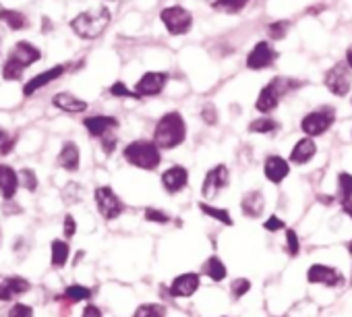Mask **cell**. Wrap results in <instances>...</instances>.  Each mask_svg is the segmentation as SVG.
I'll return each instance as SVG.
<instances>
[{
  "label": "cell",
  "mask_w": 352,
  "mask_h": 317,
  "mask_svg": "<svg viewBox=\"0 0 352 317\" xmlns=\"http://www.w3.org/2000/svg\"><path fill=\"white\" fill-rule=\"evenodd\" d=\"M187 139V124L181 112H168L164 114L153 131V143L160 149H174Z\"/></svg>",
  "instance_id": "6da1fadb"
},
{
  "label": "cell",
  "mask_w": 352,
  "mask_h": 317,
  "mask_svg": "<svg viewBox=\"0 0 352 317\" xmlns=\"http://www.w3.org/2000/svg\"><path fill=\"white\" fill-rule=\"evenodd\" d=\"M40 58H42V52L32 42H17L7 56V63L3 67V77L7 81H19L25 69H30Z\"/></svg>",
  "instance_id": "7a4b0ae2"
},
{
  "label": "cell",
  "mask_w": 352,
  "mask_h": 317,
  "mask_svg": "<svg viewBox=\"0 0 352 317\" xmlns=\"http://www.w3.org/2000/svg\"><path fill=\"white\" fill-rule=\"evenodd\" d=\"M110 19H112L110 11L106 7H98V9L79 13L71 21V30L83 40H96L106 32V28L110 25Z\"/></svg>",
  "instance_id": "3957f363"
},
{
  "label": "cell",
  "mask_w": 352,
  "mask_h": 317,
  "mask_svg": "<svg viewBox=\"0 0 352 317\" xmlns=\"http://www.w3.org/2000/svg\"><path fill=\"white\" fill-rule=\"evenodd\" d=\"M124 160L135 166V168H141V171H155L162 162V153H160V147L153 143V141H145V139H139V141H133L124 147Z\"/></svg>",
  "instance_id": "277c9868"
},
{
  "label": "cell",
  "mask_w": 352,
  "mask_h": 317,
  "mask_svg": "<svg viewBox=\"0 0 352 317\" xmlns=\"http://www.w3.org/2000/svg\"><path fill=\"white\" fill-rule=\"evenodd\" d=\"M296 87H300V83L294 81V79H290V77H274V81L267 83L259 91V98H257V104H255L257 110L259 112H272L280 104V100L284 96H288Z\"/></svg>",
  "instance_id": "5b68a950"
},
{
  "label": "cell",
  "mask_w": 352,
  "mask_h": 317,
  "mask_svg": "<svg viewBox=\"0 0 352 317\" xmlns=\"http://www.w3.org/2000/svg\"><path fill=\"white\" fill-rule=\"evenodd\" d=\"M333 120H336V110L329 108V106H323L319 110L309 112L302 118L300 129L307 133V137H319V135L327 133V129L333 124Z\"/></svg>",
  "instance_id": "8992f818"
},
{
  "label": "cell",
  "mask_w": 352,
  "mask_h": 317,
  "mask_svg": "<svg viewBox=\"0 0 352 317\" xmlns=\"http://www.w3.org/2000/svg\"><path fill=\"white\" fill-rule=\"evenodd\" d=\"M162 23L166 25L168 34L172 36H183L191 30L193 17L187 9L183 7H168L162 11Z\"/></svg>",
  "instance_id": "52a82bcc"
},
{
  "label": "cell",
  "mask_w": 352,
  "mask_h": 317,
  "mask_svg": "<svg viewBox=\"0 0 352 317\" xmlns=\"http://www.w3.org/2000/svg\"><path fill=\"white\" fill-rule=\"evenodd\" d=\"M94 197H96L98 212L102 214L104 220H116L118 216H122L124 204L120 201V197L110 187H98Z\"/></svg>",
  "instance_id": "ba28073f"
},
{
  "label": "cell",
  "mask_w": 352,
  "mask_h": 317,
  "mask_svg": "<svg viewBox=\"0 0 352 317\" xmlns=\"http://www.w3.org/2000/svg\"><path fill=\"white\" fill-rule=\"evenodd\" d=\"M325 87H327L333 96H348V91H350V87H352L350 67H348L346 63L333 65V67L325 73Z\"/></svg>",
  "instance_id": "9c48e42d"
},
{
  "label": "cell",
  "mask_w": 352,
  "mask_h": 317,
  "mask_svg": "<svg viewBox=\"0 0 352 317\" xmlns=\"http://www.w3.org/2000/svg\"><path fill=\"white\" fill-rule=\"evenodd\" d=\"M228 183H230V173H228V168H226L224 164H218V166H214V168L206 175L204 185H201V195H204L206 199H216V197L228 187Z\"/></svg>",
  "instance_id": "30bf717a"
},
{
  "label": "cell",
  "mask_w": 352,
  "mask_h": 317,
  "mask_svg": "<svg viewBox=\"0 0 352 317\" xmlns=\"http://www.w3.org/2000/svg\"><path fill=\"white\" fill-rule=\"evenodd\" d=\"M307 280L309 284H323L327 288H338L346 282L344 274L338 267L331 265H323V263H315L307 270Z\"/></svg>",
  "instance_id": "8fae6325"
},
{
  "label": "cell",
  "mask_w": 352,
  "mask_h": 317,
  "mask_svg": "<svg viewBox=\"0 0 352 317\" xmlns=\"http://www.w3.org/2000/svg\"><path fill=\"white\" fill-rule=\"evenodd\" d=\"M199 286H201V276L199 274H195V272L179 274L172 280V284L168 288V294L172 298H189L199 290Z\"/></svg>",
  "instance_id": "7c38bea8"
},
{
  "label": "cell",
  "mask_w": 352,
  "mask_h": 317,
  "mask_svg": "<svg viewBox=\"0 0 352 317\" xmlns=\"http://www.w3.org/2000/svg\"><path fill=\"white\" fill-rule=\"evenodd\" d=\"M166 83H168V75H166V73L151 71V73H145V75L137 81L135 94H137V98L157 96V94H162V89L166 87Z\"/></svg>",
  "instance_id": "4fadbf2b"
},
{
  "label": "cell",
  "mask_w": 352,
  "mask_h": 317,
  "mask_svg": "<svg viewBox=\"0 0 352 317\" xmlns=\"http://www.w3.org/2000/svg\"><path fill=\"white\" fill-rule=\"evenodd\" d=\"M189 185V171L185 166H170L162 173V187L166 193L176 195Z\"/></svg>",
  "instance_id": "5bb4252c"
},
{
  "label": "cell",
  "mask_w": 352,
  "mask_h": 317,
  "mask_svg": "<svg viewBox=\"0 0 352 317\" xmlns=\"http://www.w3.org/2000/svg\"><path fill=\"white\" fill-rule=\"evenodd\" d=\"M276 58H278V52L274 50V46L267 44V42H259L251 50V54L247 56V67L253 69V71H261V69L272 67L276 63Z\"/></svg>",
  "instance_id": "9a60e30c"
},
{
  "label": "cell",
  "mask_w": 352,
  "mask_h": 317,
  "mask_svg": "<svg viewBox=\"0 0 352 317\" xmlns=\"http://www.w3.org/2000/svg\"><path fill=\"white\" fill-rule=\"evenodd\" d=\"M65 71H67L65 65H56V67H52V69H48V71H44V73H38L36 77L28 79V83L23 85V96H25V98L34 96V94L40 91L42 87H46V85H50L52 81L60 79V77L65 75Z\"/></svg>",
  "instance_id": "2e32d148"
},
{
  "label": "cell",
  "mask_w": 352,
  "mask_h": 317,
  "mask_svg": "<svg viewBox=\"0 0 352 317\" xmlns=\"http://www.w3.org/2000/svg\"><path fill=\"white\" fill-rule=\"evenodd\" d=\"M290 173V164L288 160H284L282 155H267L265 162H263V175L270 183L280 185Z\"/></svg>",
  "instance_id": "e0dca14e"
},
{
  "label": "cell",
  "mask_w": 352,
  "mask_h": 317,
  "mask_svg": "<svg viewBox=\"0 0 352 317\" xmlns=\"http://www.w3.org/2000/svg\"><path fill=\"white\" fill-rule=\"evenodd\" d=\"M83 124H85V129H87V133L91 135V137H104V135H108V133H112L116 127H118V120L114 118V116H104V114H96V116H87L85 120H83Z\"/></svg>",
  "instance_id": "ac0fdd59"
},
{
  "label": "cell",
  "mask_w": 352,
  "mask_h": 317,
  "mask_svg": "<svg viewBox=\"0 0 352 317\" xmlns=\"http://www.w3.org/2000/svg\"><path fill=\"white\" fill-rule=\"evenodd\" d=\"M32 288V284L21 278V276H11V278H5L3 282H0V300H11L23 292H28Z\"/></svg>",
  "instance_id": "d6986e66"
},
{
  "label": "cell",
  "mask_w": 352,
  "mask_h": 317,
  "mask_svg": "<svg viewBox=\"0 0 352 317\" xmlns=\"http://www.w3.org/2000/svg\"><path fill=\"white\" fill-rule=\"evenodd\" d=\"M17 187H19V175L7 166V164H0V195L3 199H13L15 193H17Z\"/></svg>",
  "instance_id": "ffe728a7"
},
{
  "label": "cell",
  "mask_w": 352,
  "mask_h": 317,
  "mask_svg": "<svg viewBox=\"0 0 352 317\" xmlns=\"http://www.w3.org/2000/svg\"><path fill=\"white\" fill-rule=\"evenodd\" d=\"M317 153V145L311 137H305L300 141L294 143L292 151H290V162L294 164H307L313 160V155Z\"/></svg>",
  "instance_id": "44dd1931"
},
{
  "label": "cell",
  "mask_w": 352,
  "mask_h": 317,
  "mask_svg": "<svg viewBox=\"0 0 352 317\" xmlns=\"http://www.w3.org/2000/svg\"><path fill=\"white\" fill-rule=\"evenodd\" d=\"M52 104L56 108H60L63 112H69V114H79V112H85L87 110V102L85 100H79L77 96L69 94V91H60L52 98Z\"/></svg>",
  "instance_id": "7402d4cb"
},
{
  "label": "cell",
  "mask_w": 352,
  "mask_h": 317,
  "mask_svg": "<svg viewBox=\"0 0 352 317\" xmlns=\"http://www.w3.org/2000/svg\"><path fill=\"white\" fill-rule=\"evenodd\" d=\"M56 160H58V166H63V168L69 171V173L79 171V160H81L79 147H77L73 141H67V143L63 145V149H60V153H58Z\"/></svg>",
  "instance_id": "603a6c76"
},
{
  "label": "cell",
  "mask_w": 352,
  "mask_h": 317,
  "mask_svg": "<svg viewBox=\"0 0 352 317\" xmlns=\"http://www.w3.org/2000/svg\"><path fill=\"white\" fill-rule=\"evenodd\" d=\"M241 208H243V214L247 218H259L265 210V197L261 191H249L245 193L243 201H241Z\"/></svg>",
  "instance_id": "cb8c5ba5"
},
{
  "label": "cell",
  "mask_w": 352,
  "mask_h": 317,
  "mask_svg": "<svg viewBox=\"0 0 352 317\" xmlns=\"http://www.w3.org/2000/svg\"><path fill=\"white\" fill-rule=\"evenodd\" d=\"M0 21L13 32H21L30 28V19L21 11H15V9H0Z\"/></svg>",
  "instance_id": "d4e9b609"
},
{
  "label": "cell",
  "mask_w": 352,
  "mask_h": 317,
  "mask_svg": "<svg viewBox=\"0 0 352 317\" xmlns=\"http://www.w3.org/2000/svg\"><path fill=\"white\" fill-rule=\"evenodd\" d=\"M197 208H199V212L201 214H206L208 218H214V220H218L220 224H224V226H232V218H230V212L228 210H224V208H216V206H210L208 201H199L197 204Z\"/></svg>",
  "instance_id": "484cf974"
},
{
  "label": "cell",
  "mask_w": 352,
  "mask_h": 317,
  "mask_svg": "<svg viewBox=\"0 0 352 317\" xmlns=\"http://www.w3.org/2000/svg\"><path fill=\"white\" fill-rule=\"evenodd\" d=\"M204 274L210 278V280H214V282H222L224 278H226V265H224V261L218 257V255H212L208 261H206V265H204Z\"/></svg>",
  "instance_id": "4316f807"
},
{
  "label": "cell",
  "mask_w": 352,
  "mask_h": 317,
  "mask_svg": "<svg viewBox=\"0 0 352 317\" xmlns=\"http://www.w3.org/2000/svg\"><path fill=\"white\" fill-rule=\"evenodd\" d=\"M87 298H91V288L81 286V284L69 286L63 292V296H58V300H67V303H81V300H87Z\"/></svg>",
  "instance_id": "83f0119b"
},
{
  "label": "cell",
  "mask_w": 352,
  "mask_h": 317,
  "mask_svg": "<svg viewBox=\"0 0 352 317\" xmlns=\"http://www.w3.org/2000/svg\"><path fill=\"white\" fill-rule=\"evenodd\" d=\"M69 253H71V249L65 241H60V239L52 241V265L54 267H65V263L69 261Z\"/></svg>",
  "instance_id": "f1b7e54d"
},
{
  "label": "cell",
  "mask_w": 352,
  "mask_h": 317,
  "mask_svg": "<svg viewBox=\"0 0 352 317\" xmlns=\"http://www.w3.org/2000/svg\"><path fill=\"white\" fill-rule=\"evenodd\" d=\"M133 317H166V307L160 303H145L135 309Z\"/></svg>",
  "instance_id": "f546056e"
},
{
  "label": "cell",
  "mask_w": 352,
  "mask_h": 317,
  "mask_svg": "<svg viewBox=\"0 0 352 317\" xmlns=\"http://www.w3.org/2000/svg\"><path fill=\"white\" fill-rule=\"evenodd\" d=\"M249 131H251V133H263V135L276 133V131H278V122H276L274 118H270V116H261V118L249 122Z\"/></svg>",
  "instance_id": "4dcf8cb0"
},
{
  "label": "cell",
  "mask_w": 352,
  "mask_h": 317,
  "mask_svg": "<svg viewBox=\"0 0 352 317\" xmlns=\"http://www.w3.org/2000/svg\"><path fill=\"white\" fill-rule=\"evenodd\" d=\"M338 197H340V201L352 199V175L350 173L338 175Z\"/></svg>",
  "instance_id": "1f68e13d"
},
{
  "label": "cell",
  "mask_w": 352,
  "mask_h": 317,
  "mask_svg": "<svg viewBox=\"0 0 352 317\" xmlns=\"http://www.w3.org/2000/svg\"><path fill=\"white\" fill-rule=\"evenodd\" d=\"M251 0H216L214 3V9H220V11H226V13H239L243 11Z\"/></svg>",
  "instance_id": "d6a6232c"
},
{
  "label": "cell",
  "mask_w": 352,
  "mask_h": 317,
  "mask_svg": "<svg viewBox=\"0 0 352 317\" xmlns=\"http://www.w3.org/2000/svg\"><path fill=\"white\" fill-rule=\"evenodd\" d=\"M249 290H251V280L249 278H234L232 284H230V292H232L234 300L243 298Z\"/></svg>",
  "instance_id": "836d02e7"
},
{
  "label": "cell",
  "mask_w": 352,
  "mask_h": 317,
  "mask_svg": "<svg viewBox=\"0 0 352 317\" xmlns=\"http://www.w3.org/2000/svg\"><path fill=\"white\" fill-rule=\"evenodd\" d=\"M284 232H286V251L290 257H296L300 253V239L292 228H286Z\"/></svg>",
  "instance_id": "e575fe53"
},
{
  "label": "cell",
  "mask_w": 352,
  "mask_h": 317,
  "mask_svg": "<svg viewBox=\"0 0 352 317\" xmlns=\"http://www.w3.org/2000/svg\"><path fill=\"white\" fill-rule=\"evenodd\" d=\"M19 183L28 189V191H36L38 189V177H36V173L32 171V168H23L21 173H19Z\"/></svg>",
  "instance_id": "d590c367"
},
{
  "label": "cell",
  "mask_w": 352,
  "mask_h": 317,
  "mask_svg": "<svg viewBox=\"0 0 352 317\" xmlns=\"http://www.w3.org/2000/svg\"><path fill=\"white\" fill-rule=\"evenodd\" d=\"M288 28H290L288 21H276V23H272V25L267 28V36H270L272 40H284L286 34H288Z\"/></svg>",
  "instance_id": "8d00e7d4"
},
{
  "label": "cell",
  "mask_w": 352,
  "mask_h": 317,
  "mask_svg": "<svg viewBox=\"0 0 352 317\" xmlns=\"http://www.w3.org/2000/svg\"><path fill=\"white\" fill-rule=\"evenodd\" d=\"M145 220H147V222H155V224H168V222H170V216H168V212H164V210L147 208V210H145Z\"/></svg>",
  "instance_id": "74e56055"
},
{
  "label": "cell",
  "mask_w": 352,
  "mask_h": 317,
  "mask_svg": "<svg viewBox=\"0 0 352 317\" xmlns=\"http://www.w3.org/2000/svg\"><path fill=\"white\" fill-rule=\"evenodd\" d=\"M15 137H11L5 129H0V155H9L15 149Z\"/></svg>",
  "instance_id": "f35d334b"
},
{
  "label": "cell",
  "mask_w": 352,
  "mask_h": 317,
  "mask_svg": "<svg viewBox=\"0 0 352 317\" xmlns=\"http://www.w3.org/2000/svg\"><path fill=\"white\" fill-rule=\"evenodd\" d=\"M263 228L267 232H278V230H286V222L282 218H278L276 214H272L265 222H263Z\"/></svg>",
  "instance_id": "ab89813d"
},
{
  "label": "cell",
  "mask_w": 352,
  "mask_h": 317,
  "mask_svg": "<svg viewBox=\"0 0 352 317\" xmlns=\"http://www.w3.org/2000/svg\"><path fill=\"white\" fill-rule=\"evenodd\" d=\"M110 94H112L114 98H137V94H135V91H131L122 81H116V83L110 87Z\"/></svg>",
  "instance_id": "60d3db41"
},
{
  "label": "cell",
  "mask_w": 352,
  "mask_h": 317,
  "mask_svg": "<svg viewBox=\"0 0 352 317\" xmlns=\"http://www.w3.org/2000/svg\"><path fill=\"white\" fill-rule=\"evenodd\" d=\"M9 317H34V309H32L30 305L17 303V305H13V307H11Z\"/></svg>",
  "instance_id": "b9f144b4"
},
{
  "label": "cell",
  "mask_w": 352,
  "mask_h": 317,
  "mask_svg": "<svg viewBox=\"0 0 352 317\" xmlns=\"http://www.w3.org/2000/svg\"><path fill=\"white\" fill-rule=\"evenodd\" d=\"M102 149H104V153H108V155L116 149V137H114V131L102 137Z\"/></svg>",
  "instance_id": "7bdbcfd3"
},
{
  "label": "cell",
  "mask_w": 352,
  "mask_h": 317,
  "mask_svg": "<svg viewBox=\"0 0 352 317\" xmlns=\"http://www.w3.org/2000/svg\"><path fill=\"white\" fill-rule=\"evenodd\" d=\"M201 118H204L208 124H216V122H218V112H216V108H214L212 104H208V106L201 110Z\"/></svg>",
  "instance_id": "ee69618b"
},
{
  "label": "cell",
  "mask_w": 352,
  "mask_h": 317,
  "mask_svg": "<svg viewBox=\"0 0 352 317\" xmlns=\"http://www.w3.org/2000/svg\"><path fill=\"white\" fill-rule=\"evenodd\" d=\"M75 232H77L75 218H73V216H67V218H65V237L71 239V237H75Z\"/></svg>",
  "instance_id": "f6af8a7d"
},
{
  "label": "cell",
  "mask_w": 352,
  "mask_h": 317,
  "mask_svg": "<svg viewBox=\"0 0 352 317\" xmlns=\"http://www.w3.org/2000/svg\"><path fill=\"white\" fill-rule=\"evenodd\" d=\"M81 317H102V311L96 307V305H87L85 309H83V315Z\"/></svg>",
  "instance_id": "bcb514c9"
},
{
  "label": "cell",
  "mask_w": 352,
  "mask_h": 317,
  "mask_svg": "<svg viewBox=\"0 0 352 317\" xmlns=\"http://www.w3.org/2000/svg\"><path fill=\"white\" fill-rule=\"evenodd\" d=\"M342 204V212L352 220V199H346V201H340Z\"/></svg>",
  "instance_id": "7dc6e473"
},
{
  "label": "cell",
  "mask_w": 352,
  "mask_h": 317,
  "mask_svg": "<svg viewBox=\"0 0 352 317\" xmlns=\"http://www.w3.org/2000/svg\"><path fill=\"white\" fill-rule=\"evenodd\" d=\"M346 65H348V67H350V71H352V48L346 52Z\"/></svg>",
  "instance_id": "c3c4849f"
},
{
  "label": "cell",
  "mask_w": 352,
  "mask_h": 317,
  "mask_svg": "<svg viewBox=\"0 0 352 317\" xmlns=\"http://www.w3.org/2000/svg\"><path fill=\"white\" fill-rule=\"evenodd\" d=\"M348 251H350V253H352V241H350V243H348Z\"/></svg>",
  "instance_id": "681fc988"
},
{
  "label": "cell",
  "mask_w": 352,
  "mask_h": 317,
  "mask_svg": "<svg viewBox=\"0 0 352 317\" xmlns=\"http://www.w3.org/2000/svg\"><path fill=\"white\" fill-rule=\"evenodd\" d=\"M350 286H352V274H350Z\"/></svg>",
  "instance_id": "f907efd6"
}]
</instances>
